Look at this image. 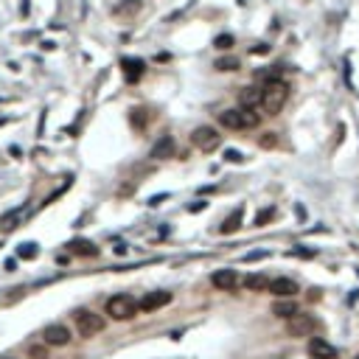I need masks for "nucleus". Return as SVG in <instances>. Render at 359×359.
Here are the masks:
<instances>
[{"label":"nucleus","mask_w":359,"mask_h":359,"mask_svg":"<svg viewBox=\"0 0 359 359\" xmlns=\"http://www.w3.org/2000/svg\"><path fill=\"white\" fill-rule=\"evenodd\" d=\"M107 314L113 320H132L138 314V300L132 295H113L107 300Z\"/></svg>","instance_id":"3"},{"label":"nucleus","mask_w":359,"mask_h":359,"mask_svg":"<svg viewBox=\"0 0 359 359\" xmlns=\"http://www.w3.org/2000/svg\"><path fill=\"white\" fill-rule=\"evenodd\" d=\"M71 339H73L71 328L62 325V323H51V325H45L43 328V342L48 345V348H62V345H68Z\"/></svg>","instance_id":"7"},{"label":"nucleus","mask_w":359,"mask_h":359,"mask_svg":"<svg viewBox=\"0 0 359 359\" xmlns=\"http://www.w3.org/2000/svg\"><path fill=\"white\" fill-rule=\"evenodd\" d=\"M37 253H40V247H37L34 241H23V244L17 247V255H20V258H37Z\"/></svg>","instance_id":"20"},{"label":"nucleus","mask_w":359,"mask_h":359,"mask_svg":"<svg viewBox=\"0 0 359 359\" xmlns=\"http://www.w3.org/2000/svg\"><path fill=\"white\" fill-rule=\"evenodd\" d=\"M289 101V85L283 79H269L267 85L261 87V107L258 113L278 115L283 110V104Z\"/></svg>","instance_id":"1"},{"label":"nucleus","mask_w":359,"mask_h":359,"mask_svg":"<svg viewBox=\"0 0 359 359\" xmlns=\"http://www.w3.org/2000/svg\"><path fill=\"white\" fill-rule=\"evenodd\" d=\"M225 160H227V163H241V160H244V155H241V152H236V149H227V152H225Z\"/></svg>","instance_id":"23"},{"label":"nucleus","mask_w":359,"mask_h":359,"mask_svg":"<svg viewBox=\"0 0 359 359\" xmlns=\"http://www.w3.org/2000/svg\"><path fill=\"white\" fill-rule=\"evenodd\" d=\"M171 303V292H149L141 303H138V311H157L163 306Z\"/></svg>","instance_id":"10"},{"label":"nucleus","mask_w":359,"mask_h":359,"mask_svg":"<svg viewBox=\"0 0 359 359\" xmlns=\"http://www.w3.org/2000/svg\"><path fill=\"white\" fill-rule=\"evenodd\" d=\"M121 65H124V73H127V79L129 82H138V79L143 76V68H146V65H143V59H121Z\"/></svg>","instance_id":"15"},{"label":"nucleus","mask_w":359,"mask_h":359,"mask_svg":"<svg viewBox=\"0 0 359 359\" xmlns=\"http://www.w3.org/2000/svg\"><path fill=\"white\" fill-rule=\"evenodd\" d=\"M267 292H272V295H278V297H295L297 283L292 281V278H272L269 286H267Z\"/></svg>","instance_id":"11"},{"label":"nucleus","mask_w":359,"mask_h":359,"mask_svg":"<svg viewBox=\"0 0 359 359\" xmlns=\"http://www.w3.org/2000/svg\"><path fill=\"white\" fill-rule=\"evenodd\" d=\"M3 267H6L9 272H15V269H17V258H9L6 264H3Z\"/></svg>","instance_id":"27"},{"label":"nucleus","mask_w":359,"mask_h":359,"mask_svg":"<svg viewBox=\"0 0 359 359\" xmlns=\"http://www.w3.org/2000/svg\"><path fill=\"white\" fill-rule=\"evenodd\" d=\"M241 286L250 289V292H267V286H269V275L253 272V275H247L244 281H241Z\"/></svg>","instance_id":"13"},{"label":"nucleus","mask_w":359,"mask_h":359,"mask_svg":"<svg viewBox=\"0 0 359 359\" xmlns=\"http://www.w3.org/2000/svg\"><path fill=\"white\" fill-rule=\"evenodd\" d=\"M211 283L216 289H222V292H233L241 281H239V275L233 272V269H216V272L211 275Z\"/></svg>","instance_id":"9"},{"label":"nucleus","mask_w":359,"mask_h":359,"mask_svg":"<svg viewBox=\"0 0 359 359\" xmlns=\"http://www.w3.org/2000/svg\"><path fill=\"white\" fill-rule=\"evenodd\" d=\"M239 59L236 57H222V59H216V71H239Z\"/></svg>","instance_id":"21"},{"label":"nucleus","mask_w":359,"mask_h":359,"mask_svg":"<svg viewBox=\"0 0 359 359\" xmlns=\"http://www.w3.org/2000/svg\"><path fill=\"white\" fill-rule=\"evenodd\" d=\"M275 314H278V317H286V320H289V317H292V314H295V311H297V306H295V300H286V303H275Z\"/></svg>","instance_id":"18"},{"label":"nucleus","mask_w":359,"mask_h":359,"mask_svg":"<svg viewBox=\"0 0 359 359\" xmlns=\"http://www.w3.org/2000/svg\"><path fill=\"white\" fill-rule=\"evenodd\" d=\"M3 359H15V356H3Z\"/></svg>","instance_id":"28"},{"label":"nucleus","mask_w":359,"mask_h":359,"mask_svg":"<svg viewBox=\"0 0 359 359\" xmlns=\"http://www.w3.org/2000/svg\"><path fill=\"white\" fill-rule=\"evenodd\" d=\"M31 359H48V351L43 345H31Z\"/></svg>","instance_id":"24"},{"label":"nucleus","mask_w":359,"mask_h":359,"mask_svg":"<svg viewBox=\"0 0 359 359\" xmlns=\"http://www.w3.org/2000/svg\"><path fill=\"white\" fill-rule=\"evenodd\" d=\"M219 124L225 129H233V132H244V129L258 127V113H250V110H225V113H219Z\"/></svg>","instance_id":"2"},{"label":"nucleus","mask_w":359,"mask_h":359,"mask_svg":"<svg viewBox=\"0 0 359 359\" xmlns=\"http://www.w3.org/2000/svg\"><path fill=\"white\" fill-rule=\"evenodd\" d=\"M267 255H269V250H255V253H247L241 261H258V258H267Z\"/></svg>","instance_id":"25"},{"label":"nucleus","mask_w":359,"mask_h":359,"mask_svg":"<svg viewBox=\"0 0 359 359\" xmlns=\"http://www.w3.org/2000/svg\"><path fill=\"white\" fill-rule=\"evenodd\" d=\"M73 320H76L79 334H82V337H87V339L104 331V317L96 314V311H90V309H79L76 314H73Z\"/></svg>","instance_id":"4"},{"label":"nucleus","mask_w":359,"mask_h":359,"mask_svg":"<svg viewBox=\"0 0 359 359\" xmlns=\"http://www.w3.org/2000/svg\"><path fill=\"white\" fill-rule=\"evenodd\" d=\"M71 253H76V255H85V258H93V255H99V247L93 244V241H87V239H76V241H71Z\"/></svg>","instance_id":"16"},{"label":"nucleus","mask_w":359,"mask_h":359,"mask_svg":"<svg viewBox=\"0 0 359 359\" xmlns=\"http://www.w3.org/2000/svg\"><path fill=\"white\" fill-rule=\"evenodd\" d=\"M216 48H219V51H227V48H233V37H230V34H222V37H216Z\"/></svg>","instance_id":"22"},{"label":"nucleus","mask_w":359,"mask_h":359,"mask_svg":"<svg viewBox=\"0 0 359 359\" xmlns=\"http://www.w3.org/2000/svg\"><path fill=\"white\" fill-rule=\"evenodd\" d=\"M314 328H317V320L311 314H303V311H295V314L286 320L289 337H311Z\"/></svg>","instance_id":"6"},{"label":"nucleus","mask_w":359,"mask_h":359,"mask_svg":"<svg viewBox=\"0 0 359 359\" xmlns=\"http://www.w3.org/2000/svg\"><path fill=\"white\" fill-rule=\"evenodd\" d=\"M309 356L311 359H337L339 351L331 342H325L323 337H311L309 339Z\"/></svg>","instance_id":"8"},{"label":"nucleus","mask_w":359,"mask_h":359,"mask_svg":"<svg viewBox=\"0 0 359 359\" xmlns=\"http://www.w3.org/2000/svg\"><path fill=\"white\" fill-rule=\"evenodd\" d=\"M269 219H275V208H261V211L255 213V219H253V227H264Z\"/></svg>","instance_id":"19"},{"label":"nucleus","mask_w":359,"mask_h":359,"mask_svg":"<svg viewBox=\"0 0 359 359\" xmlns=\"http://www.w3.org/2000/svg\"><path fill=\"white\" fill-rule=\"evenodd\" d=\"M261 146H264V149L275 146V135H272V132H269V138H261Z\"/></svg>","instance_id":"26"},{"label":"nucleus","mask_w":359,"mask_h":359,"mask_svg":"<svg viewBox=\"0 0 359 359\" xmlns=\"http://www.w3.org/2000/svg\"><path fill=\"white\" fill-rule=\"evenodd\" d=\"M241 216H244V211H241V208H236V211H233L230 216H227L225 222L219 225V233H236V230L241 227Z\"/></svg>","instance_id":"17"},{"label":"nucleus","mask_w":359,"mask_h":359,"mask_svg":"<svg viewBox=\"0 0 359 359\" xmlns=\"http://www.w3.org/2000/svg\"><path fill=\"white\" fill-rule=\"evenodd\" d=\"M241 104H244V110H250V113H258V107H261V90L258 87H244Z\"/></svg>","instance_id":"14"},{"label":"nucleus","mask_w":359,"mask_h":359,"mask_svg":"<svg viewBox=\"0 0 359 359\" xmlns=\"http://www.w3.org/2000/svg\"><path fill=\"white\" fill-rule=\"evenodd\" d=\"M152 157H155V160H166V157H174V138H171V135H163L160 141L152 146Z\"/></svg>","instance_id":"12"},{"label":"nucleus","mask_w":359,"mask_h":359,"mask_svg":"<svg viewBox=\"0 0 359 359\" xmlns=\"http://www.w3.org/2000/svg\"><path fill=\"white\" fill-rule=\"evenodd\" d=\"M191 143H194L199 152L211 155V152H216V149L222 146V135H219L213 127H197L194 132H191Z\"/></svg>","instance_id":"5"}]
</instances>
